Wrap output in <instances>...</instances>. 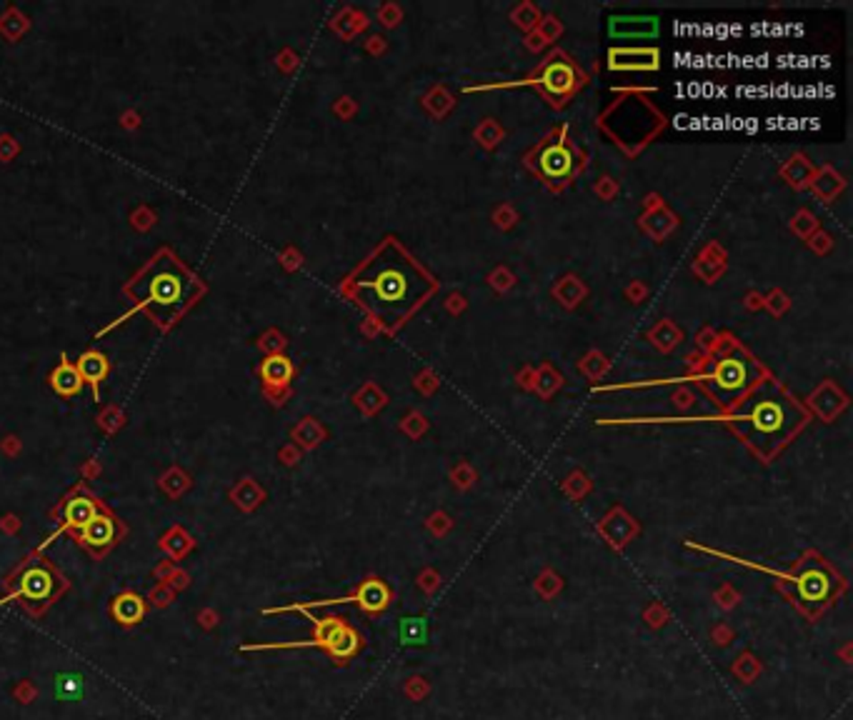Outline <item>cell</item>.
I'll use <instances>...</instances> for the list:
<instances>
[{
	"mask_svg": "<svg viewBox=\"0 0 853 720\" xmlns=\"http://www.w3.org/2000/svg\"><path fill=\"white\" fill-rule=\"evenodd\" d=\"M205 293V285L180 263L173 250L163 248L126 285L135 310L153 320L158 328H170Z\"/></svg>",
	"mask_w": 853,
	"mask_h": 720,
	"instance_id": "6da1fadb",
	"label": "cell"
},
{
	"mask_svg": "<svg viewBox=\"0 0 853 720\" xmlns=\"http://www.w3.org/2000/svg\"><path fill=\"white\" fill-rule=\"evenodd\" d=\"M356 285L363 303L383 320L408 316L431 291L426 275L396 253L373 260Z\"/></svg>",
	"mask_w": 853,
	"mask_h": 720,
	"instance_id": "7a4b0ae2",
	"label": "cell"
},
{
	"mask_svg": "<svg viewBox=\"0 0 853 720\" xmlns=\"http://www.w3.org/2000/svg\"><path fill=\"white\" fill-rule=\"evenodd\" d=\"M801 418L804 415L791 398H786L776 390H769V393H761L748 403L746 411L735 421H738V428L746 436L748 443L766 455L791 438V433L801 423Z\"/></svg>",
	"mask_w": 853,
	"mask_h": 720,
	"instance_id": "3957f363",
	"label": "cell"
},
{
	"mask_svg": "<svg viewBox=\"0 0 853 720\" xmlns=\"http://www.w3.org/2000/svg\"><path fill=\"white\" fill-rule=\"evenodd\" d=\"M68 591V578L48 558H28L5 580V601L21 603L28 613H46L63 593Z\"/></svg>",
	"mask_w": 853,
	"mask_h": 720,
	"instance_id": "277c9868",
	"label": "cell"
},
{
	"mask_svg": "<svg viewBox=\"0 0 853 720\" xmlns=\"http://www.w3.org/2000/svg\"><path fill=\"white\" fill-rule=\"evenodd\" d=\"M303 613V611H300ZM309 615V613H306ZM310 620H313V626H316V636L310 638V640H303V643H261V646H243V653H250V650H281V648H310V646H316V648H323L331 653L335 661H348L353 653L361 646V638H358L356 630H351V628L341 623L338 618H313L309 615Z\"/></svg>",
	"mask_w": 853,
	"mask_h": 720,
	"instance_id": "5b68a950",
	"label": "cell"
},
{
	"mask_svg": "<svg viewBox=\"0 0 853 720\" xmlns=\"http://www.w3.org/2000/svg\"><path fill=\"white\" fill-rule=\"evenodd\" d=\"M753 378H756V368L751 366V360L734 353L721 358L711 368L709 388L723 405H728V403L738 401L741 395H746L748 388L753 386Z\"/></svg>",
	"mask_w": 853,
	"mask_h": 720,
	"instance_id": "8992f818",
	"label": "cell"
},
{
	"mask_svg": "<svg viewBox=\"0 0 853 720\" xmlns=\"http://www.w3.org/2000/svg\"><path fill=\"white\" fill-rule=\"evenodd\" d=\"M126 533H128L126 523L106 508L103 513H98L93 520H88L81 531L71 533V535L93 558H103L108 551H113L126 538Z\"/></svg>",
	"mask_w": 853,
	"mask_h": 720,
	"instance_id": "52a82bcc",
	"label": "cell"
},
{
	"mask_svg": "<svg viewBox=\"0 0 853 720\" xmlns=\"http://www.w3.org/2000/svg\"><path fill=\"white\" fill-rule=\"evenodd\" d=\"M106 506H103V500H98L93 490L88 488V485H75L68 496L60 500L58 506V518H60V531L58 533H75L83 528L88 520H93L98 513H103ZM56 533V535H58ZM53 535V538H56Z\"/></svg>",
	"mask_w": 853,
	"mask_h": 720,
	"instance_id": "ba28073f",
	"label": "cell"
},
{
	"mask_svg": "<svg viewBox=\"0 0 853 720\" xmlns=\"http://www.w3.org/2000/svg\"><path fill=\"white\" fill-rule=\"evenodd\" d=\"M796 583V593H798V601L804 603L806 608L811 611H818V608H823L826 603L831 601V595H833V588H836V578H833V573H831L829 568L821 566V563H811L806 566L798 576L794 578Z\"/></svg>",
	"mask_w": 853,
	"mask_h": 720,
	"instance_id": "9c48e42d",
	"label": "cell"
},
{
	"mask_svg": "<svg viewBox=\"0 0 853 720\" xmlns=\"http://www.w3.org/2000/svg\"><path fill=\"white\" fill-rule=\"evenodd\" d=\"M573 166H576V158H573V151H570L569 145L563 141L551 143V145H545L541 155H538V160H535V168H538V173L545 178V180H563V178H569L573 173Z\"/></svg>",
	"mask_w": 853,
	"mask_h": 720,
	"instance_id": "30bf717a",
	"label": "cell"
},
{
	"mask_svg": "<svg viewBox=\"0 0 853 720\" xmlns=\"http://www.w3.org/2000/svg\"><path fill=\"white\" fill-rule=\"evenodd\" d=\"M608 33L618 40H643L658 36V18L651 15H616L608 21Z\"/></svg>",
	"mask_w": 853,
	"mask_h": 720,
	"instance_id": "8fae6325",
	"label": "cell"
},
{
	"mask_svg": "<svg viewBox=\"0 0 853 720\" xmlns=\"http://www.w3.org/2000/svg\"><path fill=\"white\" fill-rule=\"evenodd\" d=\"M535 83L541 85L551 98H569L576 91L579 81H576V71L566 60H553Z\"/></svg>",
	"mask_w": 853,
	"mask_h": 720,
	"instance_id": "7c38bea8",
	"label": "cell"
},
{
	"mask_svg": "<svg viewBox=\"0 0 853 720\" xmlns=\"http://www.w3.org/2000/svg\"><path fill=\"white\" fill-rule=\"evenodd\" d=\"M75 368H78L83 383H88V386L93 388L95 403L100 401V386H103V380H106L108 373H110L108 355L100 353V351H85V353H81V358L75 360Z\"/></svg>",
	"mask_w": 853,
	"mask_h": 720,
	"instance_id": "4fadbf2b",
	"label": "cell"
},
{
	"mask_svg": "<svg viewBox=\"0 0 853 720\" xmlns=\"http://www.w3.org/2000/svg\"><path fill=\"white\" fill-rule=\"evenodd\" d=\"M148 613V605L143 601L138 593H120L116 595L113 601H110V615H113V620L118 623V626H138L143 618Z\"/></svg>",
	"mask_w": 853,
	"mask_h": 720,
	"instance_id": "5bb4252c",
	"label": "cell"
},
{
	"mask_svg": "<svg viewBox=\"0 0 853 720\" xmlns=\"http://www.w3.org/2000/svg\"><path fill=\"white\" fill-rule=\"evenodd\" d=\"M611 71H656L658 50H611Z\"/></svg>",
	"mask_w": 853,
	"mask_h": 720,
	"instance_id": "9a60e30c",
	"label": "cell"
},
{
	"mask_svg": "<svg viewBox=\"0 0 853 720\" xmlns=\"http://www.w3.org/2000/svg\"><path fill=\"white\" fill-rule=\"evenodd\" d=\"M48 380H50V388L56 390L60 398H73V395H78L85 386L75 363H71L65 355L60 358L58 366L53 368V373H50V378Z\"/></svg>",
	"mask_w": 853,
	"mask_h": 720,
	"instance_id": "2e32d148",
	"label": "cell"
},
{
	"mask_svg": "<svg viewBox=\"0 0 853 720\" xmlns=\"http://www.w3.org/2000/svg\"><path fill=\"white\" fill-rule=\"evenodd\" d=\"M388 598H391V593L386 588V583H380V580L376 578L366 580V583L358 588L356 595H353V601H356L363 611H370V613L383 611V608L388 605Z\"/></svg>",
	"mask_w": 853,
	"mask_h": 720,
	"instance_id": "e0dca14e",
	"label": "cell"
},
{
	"mask_svg": "<svg viewBox=\"0 0 853 720\" xmlns=\"http://www.w3.org/2000/svg\"><path fill=\"white\" fill-rule=\"evenodd\" d=\"M261 378L265 386H288L293 378V363L285 355H271L263 360Z\"/></svg>",
	"mask_w": 853,
	"mask_h": 720,
	"instance_id": "ac0fdd59",
	"label": "cell"
},
{
	"mask_svg": "<svg viewBox=\"0 0 853 720\" xmlns=\"http://www.w3.org/2000/svg\"><path fill=\"white\" fill-rule=\"evenodd\" d=\"M401 643L404 646H426L428 640V623L426 618H404L401 620Z\"/></svg>",
	"mask_w": 853,
	"mask_h": 720,
	"instance_id": "d6986e66",
	"label": "cell"
},
{
	"mask_svg": "<svg viewBox=\"0 0 853 720\" xmlns=\"http://www.w3.org/2000/svg\"><path fill=\"white\" fill-rule=\"evenodd\" d=\"M56 690H58V698H75L83 690V678L71 673L58 675L56 678Z\"/></svg>",
	"mask_w": 853,
	"mask_h": 720,
	"instance_id": "ffe728a7",
	"label": "cell"
}]
</instances>
